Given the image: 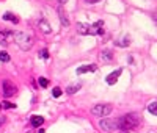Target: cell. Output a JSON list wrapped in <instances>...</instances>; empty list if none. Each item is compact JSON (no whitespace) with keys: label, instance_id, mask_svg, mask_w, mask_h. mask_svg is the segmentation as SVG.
Instances as JSON below:
<instances>
[{"label":"cell","instance_id":"cell-1","mask_svg":"<svg viewBox=\"0 0 157 133\" xmlns=\"http://www.w3.org/2000/svg\"><path fill=\"white\" fill-rule=\"evenodd\" d=\"M138 124H140V118H138L137 113H129L126 116L118 119V128H121L123 131H129L135 128Z\"/></svg>","mask_w":157,"mask_h":133},{"label":"cell","instance_id":"cell-2","mask_svg":"<svg viewBox=\"0 0 157 133\" xmlns=\"http://www.w3.org/2000/svg\"><path fill=\"white\" fill-rule=\"evenodd\" d=\"M13 38L16 41V44L19 46L22 50H29L33 46V39L29 33H24V31H13Z\"/></svg>","mask_w":157,"mask_h":133},{"label":"cell","instance_id":"cell-3","mask_svg":"<svg viewBox=\"0 0 157 133\" xmlns=\"http://www.w3.org/2000/svg\"><path fill=\"white\" fill-rule=\"evenodd\" d=\"M91 113H93L94 116H99V118L108 116V114L112 113V105H108V103H97L96 106L91 108Z\"/></svg>","mask_w":157,"mask_h":133},{"label":"cell","instance_id":"cell-4","mask_svg":"<svg viewBox=\"0 0 157 133\" xmlns=\"http://www.w3.org/2000/svg\"><path fill=\"white\" fill-rule=\"evenodd\" d=\"M2 91H3L5 97H13L17 92V88L13 82H10V80H3L2 82Z\"/></svg>","mask_w":157,"mask_h":133},{"label":"cell","instance_id":"cell-5","mask_svg":"<svg viewBox=\"0 0 157 133\" xmlns=\"http://www.w3.org/2000/svg\"><path fill=\"white\" fill-rule=\"evenodd\" d=\"M99 125H101V128H102L104 131H112V130H116V128H118V119H110V118L101 119Z\"/></svg>","mask_w":157,"mask_h":133},{"label":"cell","instance_id":"cell-6","mask_svg":"<svg viewBox=\"0 0 157 133\" xmlns=\"http://www.w3.org/2000/svg\"><path fill=\"white\" fill-rule=\"evenodd\" d=\"M121 72H123V69H116V70H113L112 74H108V75H107L105 82H107L108 85H115V83L118 82L119 75H121Z\"/></svg>","mask_w":157,"mask_h":133},{"label":"cell","instance_id":"cell-7","mask_svg":"<svg viewBox=\"0 0 157 133\" xmlns=\"http://www.w3.org/2000/svg\"><path fill=\"white\" fill-rule=\"evenodd\" d=\"M58 16H60V21H61V25L63 27H69V19L66 16V11H64V8L60 5L58 6Z\"/></svg>","mask_w":157,"mask_h":133},{"label":"cell","instance_id":"cell-8","mask_svg":"<svg viewBox=\"0 0 157 133\" xmlns=\"http://www.w3.org/2000/svg\"><path fill=\"white\" fill-rule=\"evenodd\" d=\"M96 66L94 64H87V66H80V67H77V74L80 75V74H87V72H96Z\"/></svg>","mask_w":157,"mask_h":133},{"label":"cell","instance_id":"cell-9","mask_svg":"<svg viewBox=\"0 0 157 133\" xmlns=\"http://www.w3.org/2000/svg\"><path fill=\"white\" fill-rule=\"evenodd\" d=\"M11 38H13V31H2L0 33V44H2V46H6Z\"/></svg>","mask_w":157,"mask_h":133},{"label":"cell","instance_id":"cell-10","mask_svg":"<svg viewBox=\"0 0 157 133\" xmlns=\"http://www.w3.org/2000/svg\"><path fill=\"white\" fill-rule=\"evenodd\" d=\"M76 27H77V31H79L80 34H90V30H91V25H90V24H82V22H79Z\"/></svg>","mask_w":157,"mask_h":133},{"label":"cell","instance_id":"cell-11","mask_svg":"<svg viewBox=\"0 0 157 133\" xmlns=\"http://www.w3.org/2000/svg\"><path fill=\"white\" fill-rule=\"evenodd\" d=\"M39 28H41V31H43V33H46V34H49V33L52 31V30H50V25H49L47 22H46L44 19H41V21H39Z\"/></svg>","mask_w":157,"mask_h":133},{"label":"cell","instance_id":"cell-12","mask_svg":"<svg viewBox=\"0 0 157 133\" xmlns=\"http://www.w3.org/2000/svg\"><path fill=\"white\" fill-rule=\"evenodd\" d=\"M44 124V118L43 116H32V125L33 127H41Z\"/></svg>","mask_w":157,"mask_h":133},{"label":"cell","instance_id":"cell-13","mask_svg":"<svg viewBox=\"0 0 157 133\" xmlns=\"http://www.w3.org/2000/svg\"><path fill=\"white\" fill-rule=\"evenodd\" d=\"M113 58V53L110 50H102V53H101V60L102 61H112Z\"/></svg>","mask_w":157,"mask_h":133},{"label":"cell","instance_id":"cell-14","mask_svg":"<svg viewBox=\"0 0 157 133\" xmlns=\"http://www.w3.org/2000/svg\"><path fill=\"white\" fill-rule=\"evenodd\" d=\"M3 19H5V21H11L13 24H17V22H19V19H17V17H16L13 13H5V14H3Z\"/></svg>","mask_w":157,"mask_h":133},{"label":"cell","instance_id":"cell-15","mask_svg":"<svg viewBox=\"0 0 157 133\" xmlns=\"http://www.w3.org/2000/svg\"><path fill=\"white\" fill-rule=\"evenodd\" d=\"M115 44H116V46H118V47H127V46H129V44H131V41H129V38L126 36L124 39H119V41H116Z\"/></svg>","mask_w":157,"mask_h":133},{"label":"cell","instance_id":"cell-16","mask_svg":"<svg viewBox=\"0 0 157 133\" xmlns=\"http://www.w3.org/2000/svg\"><path fill=\"white\" fill-rule=\"evenodd\" d=\"M82 88V85L80 83H77V85H74V86H68V89H66V92L68 94H74V92H77L79 89Z\"/></svg>","mask_w":157,"mask_h":133},{"label":"cell","instance_id":"cell-17","mask_svg":"<svg viewBox=\"0 0 157 133\" xmlns=\"http://www.w3.org/2000/svg\"><path fill=\"white\" fill-rule=\"evenodd\" d=\"M148 111L151 114H154V116H157V102H152V103L148 105Z\"/></svg>","mask_w":157,"mask_h":133},{"label":"cell","instance_id":"cell-18","mask_svg":"<svg viewBox=\"0 0 157 133\" xmlns=\"http://www.w3.org/2000/svg\"><path fill=\"white\" fill-rule=\"evenodd\" d=\"M0 61H2V63H8V61H10V55H8L6 52H0Z\"/></svg>","mask_w":157,"mask_h":133},{"label":"cell","instance_id":"cell-19","mask_svg":"<svg viewBox=\"0 0 157 133\" xmlns=\"http://www.w3.org/2000/svg\"><path fill=\"white\" fill-rule=\"evenodd\" d=\"M47 85H49V80H47V78H44V77H39V86L47 88Z\"/></svg>","mask_w":157,"mask_h":133},{"label":"cell","instance_id":"cell-20","mask_svg":"<svg viewBox=\"0 0 157 133\" xmlns=\"http://www.w3.org/2000/svg\"><path fill=\"white\" fill-rule=\"evenodd\" d=\"M2 108H16V105L14 103H11V102H3V105H2Z\"/></svg>","mask_w":157,"mask_h":133},{"label":"cell","instance_id":"cell-21","mask_svg":"<svg viewBox=\"0 0 157 133\" xmlns=\"http://www.w3.org/2000/svg\"><path fill=\"white\" fill-rule=\"evenodd\" d=\"M52 96H53V97H60V96H61V89H60V88H53Z\"/></svg>","mask_w":157,"mask_h":133},{"label":"cell","instance_id":"cell-22","mask_svg":"<svg viewBox=\"0 0 157 133\" xmlns=\"http://www.w3.org/2000/svg\"><path fill=\"white\" fill-rule=\"evenodd\" d=\"M39 57H41V58H44V60H47V58H49V52L46 50V49H44V50H41V52H39Z\"/></svg>","mask_w":157,"mask_h":133},{"label":"cell","instance_id":"cell-23","mask_svg":"<svg viewBox=\"0 0 157 133\" xmlns=\"http://www.w3.org/2000/svg\"><path fill=\"white\" fill-rule=\"evenodd\" d=\"M5 121H6V118H5V116H2V118H0V125H2V124H3Z\"/></svg>","mask_w":157,"mask_h":133},{"label":"cell","instance_id":"cell-24","mask_svg":"<svg viewBox=\"0 0 157 133\" xmlns=\"http://www.w3.org/2000/svg\"><path fill=\"white\" fill-rule=\"evenodd\" d=\"M87 3H96V2H99V0H85Z\"/></svg>","mask_w":157,"mask_h":133},{"label":"cell","instance_id":"cell-25","mask_svg":"<svg viewBox=\"0 0 157 133\" xmlns=\"http://www.w3.org/2000/svg\"><path fill=\"white\" fill-rule=\"evenodd\" d=\"M58 2H60V3H66V2H68V0H58Z\"/></svg>","mask_w":157,"mask_h":133},{"label":"cell","instance_id":"cell-26","mask_svg":"<svg viewBox=\"0 0 157 133\" xmlns=\"http://www.w3.org/2000/svg\"><path fill=\"white\" fill-rule=\"evenodd\" d=\"M39 133H44V130H43V128H41V130H39Z\"/></svg>","mask_w":157,"mask_h":133},{"label":"cell","instance_id":"cell-27","mask_svg":"<svg viewBox=\"0 0 157 133\" xmlns=\"http://www.w3.org/2000/svg\"><path fill=\"white\" fill-rule=\"evenodd\" d=\"M0 110H2V105H0Z\"/></svg>","mask_w":157,"mask_h":133},{"label":"cell","instance_id":"cell-28","mask_svg":"<svg viewBox=\"0 0 157 133\" xmlns=\"http://www.w3.org/2000/svg\"><path fill=\"white\" fill-rule=\"evenodd\" d=\"M124 133H127V131H124Z\"/></svg>","mask_w":157,"mask_h":133}]
</instances>
